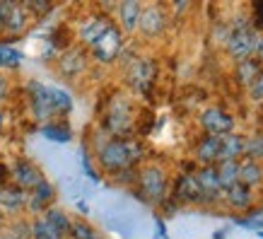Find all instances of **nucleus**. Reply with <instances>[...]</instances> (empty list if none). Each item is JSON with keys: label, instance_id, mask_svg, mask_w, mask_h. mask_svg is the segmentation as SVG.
<instances>
[{"label": "nucleus", "instance_id": "f257e3e1", "mask_svg": "<svg viewBox=\"0 0 263 239\" xmlns=\"http://www.w3.org/2000/svg\"><path fill=\"white\" fill-rule=\"evenodd\" d=\"M140 145L136 140H109L99 150V162L109 172H121L128 169L138 157H140Z\"/></svg>", "mask_w": 263, "mask_h": 239}, {"label": "nucleus", "instance_id": "f03ea898", "mask_svg": "<svg viewBox=\"0 0 263 239\" xmlns=\"http://www.w3.org/2000/svg\"><path fill=\"white\" fill-rule=\"evenodd\" d=\"M256 46H258V34L249 27H239L227 36V51L237 61H247L256 53Z\"/></svg>", "mask_w": 263, "mask_h": 239}, {"label": "nucleus", "instance_id": "7ed1b4c3", "mask_svg": "<svg viewBox=\"0 0 263 239\" xmlns=\"http://www.w3.org/2000/svg\"><path fill=\"white\" fill-rule=\"evenodd\" d=\"M140 191H143V198L150 200V203H160L164 198V191H167V176L160 167H145L140 172Z\"/></svg>", "mask_w": 263, "mask_h": 239}, {"label": "nucleus", "instance_id": "20e7f679", "mask_svg": "<svg viewBox=\"0 0 263 239\" xmlns=\"http://www.w3.org/2000/svg\"><path fill=\"white\" fill-rule=\"evenodd\" d=\"M200 123H203V128L210 136H227V133L234 131L232 116L227 112H222V109H217V106H210V109L200 114Z\"/></svg>", "mask_w": 263, "mask_h": 239}, {"label": "nucleus", "instance_id": "39448f33", "mask_svg": "<svg viewBox=\"0 0 263 239\" xmlns=\"http://www.w3.org/2000/svg\"><path fill=\"white\" fill-rule=\"evenodd\" d=\"M121 46H123V41H121V32L116 29V27H109V29L104 32L102 39L92 46V51H95L97 61H102V63H111L114 58L121 53Z\"/></svg>", "mask_w": 263, "mask_h": 239}, {"label": "nucleus", "instance_id": "423d86ee", "mask_svg": "<svg viewBox=\"0 0 263 239\" xmlns=\"http://www.w3.org/2000/svg\"><path fill=\"white\" fill-rule=\"evenodd\" d=\"M29 92H32V112L39 121H48L56 109H53V99H51V87L41 85V82H32L29 85Z\"/></svg>", "mask_w": 263, "mask_h": 239}, {"label": "nucleus", "instance_id": "0eeeda50", "mask_svg": "<svg viewBox=\"0 0 263 239\" xmlns=\"http://www.w3.org/2000/svg\"><path fill=\"white\" fill-rule=\"evenodd\" d=\"M152 80H155V65L152 61H136V63L130 65V70H128V82L138 89V92H147L152 85Z\"/></svg>", "mask_w": 263, "mask_h": 239}, {"label": "nucleus", "instance_id": "6e6552de", "mask_svg": "<svg viewBox=\"0 0 263 239\" xmlns=\"http://www.w3.org/2000/svg\"><path fill=\"white\" fill-rule=\"evenodd\" d=\"M12 176H15V183L17 189H34V186H39L44 181V176L36 167H34L32 162H27V159H20L15 167H12Z\"/></svg>", "mask_w": 263, "mask_h": 239}, {"label": "nucleus", "instance_id": "1a4fd4ad", "mask_svg": "<svg viewBox=\"0 0 263 239\" xmlns=\"http://www.w3.org/2000/svg\"><path fill=\"white\" fill-rule=\"evenodd\" d=\"M138 27H140V32L147 34V36H157V34L167 27V17H164V10L162 8H145L143 12H140V22H138Z\"/></svg>", "mask_w": 263, "mask_h": 239}, {"label": "nucleus", "instance_id": "9d476101", "mask_svg": "<svg viewBox=\"0 0 263 239\" xmlns=\"http://www.w3.org/2000/svg\"><path fill=\"white\" fill-rule=\"evenodd\" d=\"M244 140L247 138L234 136V133H227V136L220 138V152H217V162H237V157L244 155Z\"/></svg>", "mask_w": 263, "mask_h": 239}, {"label": "nucleus", "instance_id": "9b49d317", "mask_svg": "<svg viewBox=\"0 0 263 239\" xmlns=\"http://www.w3.org/2000/svg\"><path fill=\"white\" fill-rule=\"evenodd\" d=\"M109 27H111V24H109L106 17H89V20H85V22L80 24V39L85 41L87 46H95Z\"/></svg>", "mask_w": 263, "mask_h": 239}, {"label": "nucleus", "instance_id": "f8f14e48", "mask_svg": "<svg viewBox=\"0 0 263 239\" xmlns=\"http://www.w3.org/2000/svg\"><path fill=\"white\" fill-rule=\"evenodd\" d=\"M193 176H196V181H198L205 200L215 198L217 193L222 191V189H220V179H217V167H203L198 174H193Z\"/></svg>", "mask_w": 263, "mask_h": 239}, {"label": "nucleus", "instance_id": "ddd939ff", "mask_svg": "<svg viewBox=\"0 0 263 239\" xmlns=\"http://www.w3.org/2000/svg\"><path fill=\"white\" fill-rule=\"evenodd\" d=\"M176 196L181 200H189V203L205 200V196H203V191H200V186L193 174H183L181 179H179V183H176Z\"/></svg>", "mask_w": 263, "mask_h": 239}, {"label": "nucleus", "instance_id": "4468645a", "mask_svg": "<svg viewBox=\"0 0 263 239\" xmlns=\"http://www.w3.org/2000/svg\"><path fill=\"white\" fill-rule=\"evenodd\" d=\"M106 126L111 133H126L128 128H130V119H128V109L123 102H116L111 106V112L106 116Z\"/></svg>", "mask_w": 263, "mask_h": 239}, {"label": "nucleus", "instance_id": "2eb2a0df", "mask_svg": "<svg viewBox=\"0 0 263 239\" xmlns=\"http://www.w3.org/2000/svg\"><path fill=\"white\" fill-rule=\"evenodd\" d=\"M27 22H29L27 8L20 5V3H12V5H10V12H8V20H5V29L12 34H20L27 29Z\"/></svg>", "mask_w": 263, "mask_h": 239}, {"label": "nucleus", "instance_id": "dca6fc26", "mask_svg": "<svg viewBox=\"0 0 263 239\" xmlns=\"http://www.w3.org/2000/svg\"><path fill=\"white\" fill-rule=\"evenodd\" d=\"M140 12H143V8H140V3H136V0H128V3H121L119 5V17H121V24H123L126 32H133L138 27Z\"/></svg>", "mask_w": 263, "mask_h": 239}, {"label": "nucleus", "instance_id": "f3484780", "mask_svg": "<svg viewBox=\"0 0 263 239\" xmlns=\"http://www.w3.org/2000/svg\"><path fill=\"white\" fill-rule=\"evenodd\" d=\"M27 203V193L17 186H3L0 189V208L3 210H20Z\"/></svg>", "mask_w": 263, "mask_h": 239}, {"label": "nucleus", "instance_id": "a211bd4d", "mask_svg": "<svg viewBox=\"0 0 263 239\" xmlns=\"http://www.w3.org/2000/svg\"><path fill=\"white\" fill-rule=\"evenodd\" d=\"M32 196H29V206H32V210H44V208L51 203V198H53V186L48 181H41L39 186H34L32 189Z\"/></svg>", "mask_w": 263, "mask_h": 239}, {"label": "nucleus", "instance_id": "6ab92c4d", "mask_svg": "<svg viewBox=\"0 0 263 239\" xmlns=\"http://www.w3.org/2000/svg\"><path fill=\"white\" fill-rule=\"evenodd\" d=\"M227 200H230L232 208H237V210H247L251 206V191H249L247 186H241V183H234L227 189Z\"/></svg>", "mask_w": 263, "mask_h": 239}, {"label": "nucleus", "instance_id": "aec40b11", "mask_svg": "<svg viewBox=\"0 0 263 239\" xmlns=\"http://www.w3.org/2000/svg\"><path fill=\"white\" fill-rule=\"evenodd\" d=\"M217 179H220V189H230L239 183V162H222L217 167Z\"/></svg>", "mask_w": 263, "mask_h": 239}, {"label": "nucleus", "instance_id": "412c9836", "mask_svg": "<svg viewBox=\"0 0 263 239\" xmlns=\"http://www.w3.org/2000/svg\"><path fill=\"white\" fill-rule=\"evenodd\" d=\"M85 68V56H82L80 51H65L63 56H61V72L63 75H75V72H80Z\"/></svg>", "mask_w": 263, "mask_h": 239}, {"label": "nucleus", "instance_id": "4be33fe9", "mask_svg": "<svg viewBox=\"0 0 263 239\" xmlns=\"http://www.w3.org/2000/svg\"><path fill=\"white\" fill-rule=\"evenodd\" d=\"M263 179V169L256 164V162H244L239 164V183L241 186H256V183H261Z\"/></svg>", "mask_w": 263, "mask_h": 239}, {"label": "nucleus", "instance_id": "5701e85b", "mask_svg": "<svg viewBox=\"0 0 263 239\" xmlns=\"http://www.w3.org/2000/svg\"><path fill=\"white\" fill-rule=\"evenodd\" d=\"M220 138L222 136H208L205 140L198 145V159L200 162H205V164L215 162L217 152H220Z\"/></svg>", "mask_w": 263, "mask_h": 239}, {"label": "nucleus", "instance_id": "b1692460", "mask_svg": "<svg viewBox=\"0 0 263 239\" xmlns=\"http://www.w3.org/2000/svg\"><path fill=\"white\" fill-rule=\"evenodd\" d=\"M258 75H261V65L256 63L254 58L239 61V68H237V78H239L241 85H251V82H254Z\"/></svg>", "mask_w": 263, "mask_h": 239}, {"label": "nucleus", "instance_id": "393cba45", "mask_svg": "<svg viewBox=\"0 0 263 239\" xmlns=\"http://www.w3.org/2000/svg\"><path fill=\"white\" fill-rule=\"evenodd\" d=\"M44 220H46L53 230L61 234V237H65L68 232H70V220H68V215H65L63 210H46V215H44Z\"/></svg>", "mask_w": 263, "mask_h": 239}, {"label": "nucleus", "instance_id": "a878e982", "mask_svg": "<svg viewBox=\"0 0 263 239\" xmlns=\"http://www.w3.org/2000/svg\"><path fill=\"white\" fill-rule=\"evenodd\" d=\"M22 61V51H17L12 46H0V68H17Z\"/></svg>", "mask_w": 263, "mask_h": 239}, {"label": "nucleus", "instance_id": "bb28decb", "mask_svg": "<svg viewBox=\"0 0 263 239\" xmlns=\"http://www.w3.org/2000/svg\"><path fill=\"white\" fill-rule=\"evenodd\" d=\"M32 237L34 239H63L61 234H58L51 225L44 220V217H39V220H34L32 225Z\"/></svg>", "mask_w": 263, "mask_h": 239}, {"label": "nucleus", "instance_id": "cd10ccee", "mask_svg": "<svg viewBox=\"0 0 263 239\" xmlns=\"http://www.w3.org/2000/svg\"><path fill=\"white\" fill-rule=\"evenodd\" d=\"M51 99H53V109H56V114H65V112H70L72 109V99L68 92H63V89H58V87H51Z\"/></svg>", "mask_w": 263, "mask_h": 239}, {"label": "nucleus", "instance_id": "c85d7f7f", "mask_svg": "<svg viewBox=\"0 0 263 239\" xmlns=\"http://www.w3.org/2000/svg\"><path fill=\"white\" fill-rule=\"evenodd\" d=\"M244 155H247L251 162L263 157V136H254L244 140Z\"/></svg>", "mask_w": 263, "mask_h": 239}, {"label": "nucleus", "instance_id": "c756f323", "mask_svg": "<svg viewBox=\"0 0 263 239\" xmlns=\"http://www.w3.org/2000/svg\"><path fill=\"white\" fill-rule=\"evenodd\" d=\"M68 234H70V239H99L97 237V232L85 223H72Z\"/></svg>", "mask_w": 263, "mask_h": 239}, {"label": "nucleus", "instance_id": "7c9ffc66", "mask_svg": "<svg viewBox=\"0 0 263 239\" xmlns=\"http://www.w3.org/2000/svg\"><path fill=\"white\" fill-rule=\"evenodd\" d=\"M41 133L46 138H51V140H56V143H68V140H70V133H68L65 128H58V126H46Z\"/></svg>", "mask_w": 263, "mask_h": 239}, {"label": "nucleus", "instance_id": "2f4dec72", "mask_svg": "<svg viewBox=\"0 0 263 239\" xmlns=\"http://www.w3.org/2000/svg\"><path fill=\"white\" fill-rule=\"evenodd\" d=\"M249 95H251V99H256V102H261L263 99V72L251 82V85H249Z\"/></svg>", "mask_w": 263, "mask_h": 239}, {"label": "nucleus", "instance_id": "473e14b6", "mask_svg": "<svg viewBox=\"0 0 263 239\" xmlns=\"http://www.w3.org/2000/svg\"><path fill=\"white\" fill-rule=\"evenodd\" d=\"M24 8H27V12H36V15H44V12H48V10H51V5H48V3H44V0H32V3H27Z\"/></svg>", "mask_w": 263, "mask_h": 239}, {"label": "nucleus", "instance_id": "72a5a7b5", "mask_svg": "<svg viewBox=\"0 0 263 239\" xmlns=\"http://www.w3.org/2000/svg\"><path fill=\"white\" fill-rule=\"evenodd\" d=\"M12 239H34L32 237V230L27 225H15L12 227Z\"/></svg>", "mask_w": 263, "mask_h": 239}, {"label": "nucleus", "instance_id": "f704fd0d", "mask_svg": "<svg viewBox=\"0 0 263 239\" xmlns=\"http://www.w3.org/2000/svg\"><path fill=\"white\" fill-rule=\"evenodd\" d=\"M241 225H244V227H263V217L258 215V213H256L254 217H251V220H239Z\"/></svg>", "mask_w": 263, "mask_h": 239}, {"label": "nucleus", "instance_id": "c9c22d12", "mask_svg": "<svg viewBox=\"0 0 263 239\" xmlns=\"http://www.w3.org/2000/svg\"><path fill=\"white\" fill-rule=\"evenodd\" d=\"M5 92H8V82H5V78H0V102L5 99Z\"/></svg>", "mask_w": 263, "mask_h": 239}, {"label": "nucleus", "instance_id": "e433bc0d", "mask_svg": "<svg viewBox=\"0 0 263 239\" xmlns=\"http://www.w3.org/2000/svg\"><path fill=\"white\" fill-rule=\"evenodd\" d=\"M256 53H258V58L263 61V36H258V46H256Z\"/></svg>", "mask_w": 263, "mask_h": 239}, {"label": "nucleus", "instance_id": "4c0bfd02", "mask_svg": "<svg viewBox=\"0 0 263 239\" xmlns=\"http://www.w3.org/2000/svg\"><path fill=\"white\" fill-rule=\"evenodd\" d=\"M3 119H5V116H3V114H0V128H3Z\"/></svg>", "mask_w": 263, "mask_h": 239}]
</instances>
